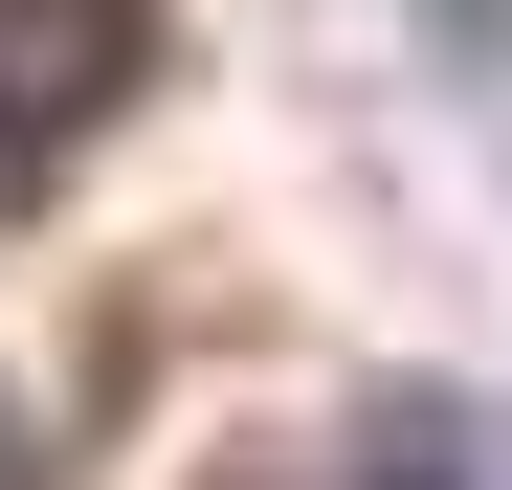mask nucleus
<instances>
[{"mask_svg":"<svg viewBox=\"0 0 512 490\" xmlns=\"http://www.w3.org/2000/svg\"><path fill=\"white\" fill-rule=\"evenodd\" d=\"M134 67H156V23H134V0H0V201H45Z\"/></svg>","mask_w":512,"mask_h":490,"instance_id":"1","label":"nucleus"},{"mask_svg":"<svg viewBox=\"0 0 512 490\" xmlns=\"http://www.w3.org/2000/svg\"><path fill=\"white\" fill-rule=\"evenodd\" d=\"M334 490H512V401H468V379H379Z\"/></svg>","mask_w":512,"mask_h":490,"instance_id":"2","label":"nucleus"},{"mask_svg":"<svg viewBox=\"0 0 512 490\" xmlns=\"http://www.w3.org/2000/svg\"><path fill=\"white\" fill-rule=\"evenodd\" d=\"M0 490H45V424H23V379H0Z\"/></svg>","mask_w":512,"mask_h":490,"instance_id":"3","label":"nucleus"}]
</instances>
